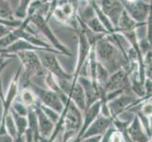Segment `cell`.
<instances>
[{"mask_svg":"<svg viewBox=\"0 0 152 142\" xmlns=\"http://www.w3.org/2000/svg\"><path fill=\"white\" fill-rule=\"evenodd\" d=\"M0 57H9V58H13V57H14V55H12V54H9V55H3V54L1 53V49H0Z\"/></svg>","mask_w":152,"mask_h":142,"instance_id":"cell-30","label":"cell"},{"mask_svg":"<svg viewBox=\"0 0 152 142\" xmlns=\"http://www.w3.org/2000/svg\"><path fill=\"white\" fill-rule=\"evenodd\" d=\"M100 140V136H95V138H86L84 141L82 142H99Z\"/></svg>","mask_w":152,"mask_h":142,"instance_id":"cell-28","label":"cell"},{"mask_svg":"<svg viewBox=\"0 0 152 142\" xmlns=\"http://www.w3.org/2000/svg\"><path fill=\"white\" fill-rule=\"evenodd\" d=\"M110 124H111V121H110V119H108V118H104V117L98 118L96 120H95V122L89 127V129L87 130V132L84 135V138H89L90 135L91 136L96 135L106 132V130L108 129Z\"/></svg>","mask_w":152,"mask_h":142,"instance_id":"cell-12","label":"cell"},{"mask_svg":"<svg viewBox=\"0 0 152 142\" xmlns=\"http://www.w3.org/2000/svg\"><path fill=\"white\" fill-rule=\"evenodd\" d=\"M13 10L8 0H0V19L15 20Z\"/></svg>","mask_w":152,"mask_h":142,"instance_id":"cell-18","label":"cell"},{"mask_svg":"<svg viewBox=\"0 0 152 142\" xmlns=\"http://www.w3.org/2000/svg\"><path fill=\"white\" fill-rule=\"evenodd\" d=\"M0 142H12V140L8 135H0Z\"/></svg>","mask_w":152,"mask_h":142,"instance_id":"cell-27","label":"cell"},{"mask_svg":"<svg viewBox=\"0 0 152 142\" xmlns=\"http://www.w3.org/2000/svg\"><path fill=\"white\" fill-rule=\"evenodd\" d=\"M129 134L134 141L136 142H145L146 138L143 133V129L141 128L140 120L136 117L133 120V123L129 128Z\"/></svg>","mask_w":152,"mask_h":142,"instance_id":"cell-15","label":"cell"},{"mask_svg":"<svg viewBox=\"0 0 152 142\" xmlns=\"http://www.w3.org/2000/svg\"><path fill=\"white\" fill-rule=\"evenodd\" d=\"M128 82V73L125 67L119 68L118 70L112 73L111 76H109L107 82H105L103 91L104 93L113 92L119 89H124L127 85Z\"/></svg>","mask_w":152,"mask_h":142,"instance_id":"cell-8","label":"cell"},{"mask_svg":"<svg viewBox=\"0 0 152 142\" xmlns=\"http://www.w3.org/2000/svg\"><path fill=\"white\" fill-rule=\"evenodd\" d=\"M36 116H37V121H39L40 125V132L42 135L45 138H48L50 135L51 131L53 130V124H52L51 120L46 117L43 110L41 109L40 106L36 109Z\"/></svg>","mask_w":152,"mask_h":142,"instance_id":"cell-13","label":"cell"},{"mask_svg":"<svg viewBox=\"0 0 152 142\" xmlns=\"http://www.w3.org/2000/svg\"><path fill=\"white\" fill-rule=\"evenodd\" d=\"M13 112V111H12ZM13 118H15V120H16V125H17V128L20 131V133H23L25 129L27 128V119L25 118H23L22 116H18L16 113L13 112Z\"/></svg>","mask_w":152,"mask_h":142,"instance_id":"cell-21","label":"cell"},{"mask_svg":"<svg viewBox=\"0 0 152 142\" xmlns=\"http://www.w3.org/2000/svg\"><path fill=\"white\" fill-rule=\"evenodd\" d=\"M133 102H134V99L132 96L122 93L116 98L112 99V101H110L107 104V106L109 108L110 113H112V115L113 114L118 115L123 109H125L127 106L130 105Z\"/></svg>","mask_w":152,"mask_h":142,"instance_id":"cell-9","label":"cell"},{"mask_svg":"<svg viewBox=\"0 0 152 142\" xmlns=\"http://www.w3.org/2000/svg\"><path fill=\"white\" fill-rule=\"evenodd\" d=\"M37 54L41 64L46 72L51 73L57 78V80H71L73 82V75L67 73L58 61L57 53L48 50H38Z\"/></svg>","mask_w":152,"mask_h":142,"instance_id":"cell-3","label":"cell"},{"mask_svg":"<svg viewBox=\"0 0 152 142\" xmlns=\"http://www.w3.org/2000/svg\"><path fill=\"white\" fill-rule=\"evenodd\" d=\"M6 126H7V129L9 131L10 135L12 136V138H15L16 136V133H17V129H16V126H15V123L13 121V118L10 115H9L7 117V120H6Z\"/></svg>","mask_w":152,"mask_h":142,"instance_id":"cell-22","label":"cell"},{"mask_svg":"<svg viewBox=\"0 0 152 142\" xmlns=\"http://www.w3.org/2000/svg\"><path fill=\"white\" fill-rule=\"evenodd\" d=\"M67 96L69 97V99L75 103V105L80 110H84L86 108V99L84 91H83L81 85L77 82L72 83V87L70 91L68 92Z\"/></svg>","mask_w":152,"mask_h":142,"instance_id":"cell-10","label":"cell"},{"mask_svg":"<svg viewBox=\"0 0 152 142\" xmlns=\"http://www.w3.org/2000/svg\"><path fill=\"white\" fill-rule=\"evenodd\" d=\"M110 138H111V142H121V135L118 132H114L112 136H110Z\"/></svg>","mask_w":152,"mask_h":142,"instance_id":"cell-25","label":"cell"},{"mask_svg":"<svg viewBox=\"0 0 152 142\" xmlns=\"http://www.w3.org/2000/svg\"><path fill=\"white\" fill-rule=\"evenodd\" d=\"M94 49L97 61L106 67L109 73H113L129 65L128 59L108 35L99 39L94 45Z\"/></svg>","mask_w":152,"mask_h":142,"instance_id":"cell-1","label":"cell"},{"mask_svg":"<svg viewBox=\"0 0 152 142\" xmlns=\"http://www.w3.org/2000/svg\"><path fill=\"white\" fill-rule=\"evenodd\" d=\"M84 24H85V26L89 29H90L91 31H93L94 33L101 34V35H109V34H111L106 29H105V27L102 25V23L96 16V14L94 15L93 17H91L90 19H88Z\"/></svg>","mask_w":152,"mask_h":142,"instance_id":"cell-16","label":"cell"},{"mask_svg":"<svg viewBox=\"0 0 152 142\" xmlns=\"http://www.w3.org/2000/svg\"><path fill=\"white\" fill-rule=\"evenodd\" d=\"M21 102L25 104L26 106H31L36 102L35 99V94L33 93L32 90L28 88H25L21 92Z\"/></svg>","mask_w":152,"mask_h":142,"instance_id":"cell-19","label":"cell"},{"mask_svg":"<svg viewBox=\"0 0 152 142\" xmlns=\"http://www.w3.org/2000/svg\"><path fill=\"white\" fill-rule=\"evenodd\" d=\"M40 1H42V2H50V3L55 2L58 5V1H59V0H40Z\"/></svg>","mask_w":152,"mask_h":142,"instance_id":"cell-29","label":"cell"},{"mask_svg":"<svg viewBox=\"0 0 152 142\" xmlns=\"http://www.w3.org/2000/svg\"><path fill=\"white\" fill-rule=\"evenodd\" d=\"M32 0H19V3L17 5V8L13 10L14 18L18 20H24L27 18L28 10Z\"/></svg>","mask_w":152,"mask_h":142,"instance_id":"cell-17","label":"cell"},{"mask_svg":"<svg viewBox=\"0 0 152 142\" xmlns=\"http://www.w3.org/2000/svg\"><path fill=\"white\" fill-rule=\"evenodd\" d=\"M144 25H145V24H139L137 22H135V21L128 14V13L124 10L122 14H121V16H120V18L118 20L116 29H115V32L122 33V32H126V31L135 30L138 28L142 27V26H144Z\"/></svg>","mask_w":152,"mask_h":142,"instance_id":"cell-11","label":"cell"},{"mask_svg":"<svg viewBox=\"0 0 152 142\" xmlns=\"http://www.w3.org/2000/svg\"><path fill=\"white\" fill-rule=\"evenodd\" d=\"M12 29V28H10L6 25L0 24V39H1L2 37H4L5 35H7Z\"/></svg>","mask_w":152,"mask_h":142,"instance_id":"cell-24","label":"cell"},{"mask_svg":"<svg viewBox=\"0 0 152 142\" xmlns=\"http://www.w3.org/2000/svg\"><path fill=\"white\" fill-rule=\"evenodd\" d=\"M31 90L33 91L35 96L39 98L40 101L43 102V105L46 107L55 110L56 112L60 113L64 109V103L61 102L59 95L54 91H51L49 89H44L40 86H36L34 85H29Z\"/></svg>","mask_w":152,"mask_h":142,"instance_id":"cell-5","label":"cell"},{"mask_svg":"<svg viewBox=\"0 0 152 142\" xmlns=\"http://www.w3.org/2000/svg\"><path fill=\"white\" fill-rule=\"evenodd\" d=\"M19 58V60L24 67V74H26L30 79L34 76L42 77L45 76V68L41 64L37 51L26 50L19 51L13 54Z\"/></svg>","mask_w":152,"mask_h":142,"instance_id":"cell-4","label":"cell"},{"mask_svg":"<svg viewBox=\"0 0 152 142\" xmlns=\"http://www.w3.org/2000/svg\"><path fill=\"white\" fill-rule=\"evenodd\" d=\"M13 110H15L17 115L19 116H26L28 114V109L26 107V105L23 104L21 102H15L13 103V106H12Z\"/></svg>","mask_w":152,"mask_h":142,"instance_id":"cell-23","label":"cell"},{"mask_svg":"<svg viewBox=\"0 0 152 142\" xmlns=\"http://www.w3.org/2000/svg\"><path fill=\"white\" fill-rule=\"evenodd\" d=\"M103 13L112 22L114 29H116L118 20L124 10V6L121 0H100L98 3Z\"/></svg>","mask_w":152,"mask_h":142,"instance_id":"cell-7","label":"cell"},{"mask_svg":"<svg viewBox=\"0 0 152 142\" xmlns=\"http://www.w3.org/2000/svg\"><path fill=\"white\" fill-rule=\"evenodd\" d=\"M40 107L42 110H43L45 115L51 120L52 122H57L58 118H59V114H58V112H56L53 109L45 106V105H40Z\"/></svg>","mask_w":152,"mask_h":142,"instance_id":"cell-20","label":"cell"},{"mask_svg":"<svg viewBox=\"0 0 152 142\" xmlns=\"http://www.w3.org/2000/svg\"><path fill=\"white\" fill-rule=\"evenodd\" d=\"M89 4L91 5V7L94 10V12H95L96 16L102 23V25L105 27V29H106L111 34L113 33V32H115V29L113 28L112 22L107 17V15L103 13V10H101V8H100V6H99V4H98V2L96 1V0H93V1H91Z\"/></svg>","mask_w":152,"mask_h":142,"instance_id":"cell-14","label":"cell"},{"mask_svg":"<svg viewBox=\"0 0 152 142\" xmlns=\"http://www.w3.org/2000/svg\"><path fill=\"white\" fill-rule=\"evenodd\" d=\"M143 112L145 114V115H149L151 114V103L148 102L145 106L143 107Z\"/></svg>","mask_w":152,"mask_h":142,"instance_id":"cell-26","label":"cell"},{"mask_svg":"<svg viewBox=\"0 0 152 142\" xmlns=\"http://www.w3.org/2000/svg\"><path fill=\"white\" fill-rule=\"evenodd\" d=\"M124 10L135 22L145 24L148 16L151 14V3L143 0H138L134 3L123 4Z\"/></svg>","mask_w":152,"mask_h":142,"instance_id":"cell-6","label":"cell"},{"mask_svg":"<svg viewBox=\"0 0 152 142\" xmlns=\"http://www.w3.org/2000/svg\"><path fill=\"white\" fill-rule=\"evenodd\" d=\"M29 19V24L32 25L35 28L36 31L41 35L45 37L48 41V43L53 47L54 49L59 51L61 54L65 55V56H71L70 50L67 49V46L60 41V39L55 35L53 30L48 25V21H46L45 18L38 13H34L31 16L28 17Z\"/></svg>","mask_w":152,"mask_h":142,"instance_id":"cell-2","label":"cell"}]
</instances>
